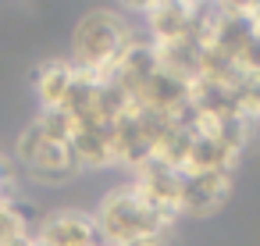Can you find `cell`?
<instances>
[{"label": "cell", "mask_w": 260, "mask_h": 246, "mask_svg": "<svg viewBox=\"0 0 260 246\" xmlns=\"http://www.w3.org/2000/svg\"><path fill=\"white\" fill-rule=\"evenodd\" d=\"M132 40L136 33L118 11H93L79 22L72 36V65L89 75H104L107 68H114Z\"/></svg>", "instance_id": "cell-2"}, {"label": "cell", "mask_w": 260, "mask_h": 246, "mask_svg": "<svg viewBox=\"0 0 260 246\" xmlns=\"http://www.w3.org/2000/svg\"><path fill=\"white\" fill-rule=\"evenodd\" d=\"M18 168L40 182H64L79 171L72 153V125L61 111H40V118L18 136Z\"/></svg>", "instance_id": "cell-1"}]
</instances>
